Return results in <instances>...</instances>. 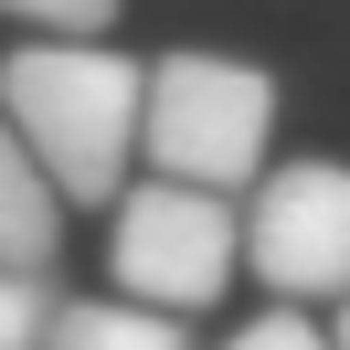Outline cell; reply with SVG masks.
Returning a JSON list of instances; mask_svg holds the SVG:
<instances>
[{"instance_id": "cell-3", "label": "cell", "mask_w": 350, "mask_h": 350, "mask_svg": "<svg viewBox=\"0 0 350 350\" xmlns=\"http://www.w3.org/2000/svg\"><path fill=\"white\" fill-rule=\"evenodd\" d=\"M244 255V213L234 191H202V180H138L128 202H117V234H107V265H117V297L138 308H170V319H191V308L223 297V276H234Z\"/></svg>"}, {"instance_id": "cell-2", "label": "cell", "mask_w": 350, "mask_h": 350, "mask_svg": "<svg viewBox=\"0 0 350 350\" xmlns=\"http://www.w3.org/2000/svg\"><path fill=\"white\" fill-rule=\"evenodd\" d=\"M159 180H202V191H244L265 180L276 149V75L244 53H170L149 64V128H138Z\"/></svg>"}, {"instance_id": "cell-4", "label": "cell", "mask_w": 350, "mask_h": 350, "mask_svg": "<svg viewBox=\"0 0 350 350\" xmlns=\"http://www.w3.org/2000/svg\"><path fill=\"white\" fill-rule=\"evenodd\" d=\"M244 265L297 297H350V159H276L244 202Z\"/></svg>"}, {"instance_id": "cell-5", "label": "cell", "mask_w": 350, "mask_h": 350, "mask_svg": "<svg viewBox=\"0 0 350 350\" xmlns=\"http://www.w3.org/2000/svg\"><path fill=\"white\" fill-rule=\"evenodd\" d=\"M53 180L43 159L22 149V128H11V107H0V265H53V244H64V213H53Z\"/></svg>"}, {"instance_id": "cell-1", "label": "cell", "mask_w": 350, "mask_h": 350, "mask_svg": "<svg viewBox=\"0 0 350 350\" xmlns=\"http://www.w3.org/2000/svg\"><path fill=\"white\" fill-rule=\"evenodd\" d=\"M0 107L22 128V149L43 159V180L64 202H128V159L149 128V64L107 43H22L0 64Z\"/></svg>"}, {"instance_id": "cell-8", "label": "cell", "mask_w": 350, "mask_h": 350, "mask_svg": "<svg viewBox=\"0 0 350 350\" xmlns=\"http://www.w3.org/2000/svg\"><path fill=\"white\" fill-rule=\"evenodd\" d=\"M223 350H340V340H319V319H308V308H265V319H244Z\"/></svg>"}, {"instance_id": "cell-6", "label": "cell", "mask_w": 350, "mask_h": 350, "mask_svg": "<svg viewBox=\"0 0 350 350\" xmlns=\"http://www.w3.org/2000/svg\"><path fill=\"white\" fill-rule=\"evenodd\" d=\"M43 350H191V329L170 308H138V297H64Z\"/></svg>"}, {"instance_id": "cell-7", "label": "cell", "mask_w": 350, "mask_h": 350, "mask_svg": "<svg viewBox=\"0 0 350 350\" xmlns=\"http://www.w3.org/2000/svg\"><path fill=\"white\" fill-rule=\"evenodd\" d=\"M64 297H53V265H0V350H43Z\"/></svg>"}, {"instance_id": "cell-10", "label": "cell", "mask_w": 350, "mask_h": 350, "mask_svg": "<svg viewBox=\"0 0 350 350\" xmlns=\"http://www.w3.org/2000/svg\"><path fill=\"white\" fill-rule=\"evenodd\" d=\"M329 340H340V350H350V297H340V329H329Z\"/></svg>"}, {"instance_id": "cell-9", "label": "cell", "mask_w": 350, "mask_h": 350, "mask_svg": "<svg viewBox=\"0 0 350 350\" xmlns=\"http://www.w3.org/2000/svg\"><path fill=\"white\" fill-rule=\"evenodd\" d=\"M0 11H22V22L64 32V43H96V32L117 22V0H0Z\"/></svg>"}]
</instances>
